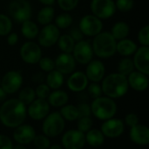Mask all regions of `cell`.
Returning <instances> with one entry per match:
<instances>
[{
    "label": "cell",
    "instance_id": "cell-12",
    "mask_svg": "<svg viewBox=\"0 0 149 149\" xmlns=\"http://www.w3.org/2000/svg\"><path fill=\"white\" fill-rule=\"evenodd\" d=\"M100 131L104 134L105 138L116 139L120 137L125 131L124 121L118 118H111L104 120L100 127Z\"/></svg>",
    "mask_w": 149,
    "mask_h": 149
},
{
    "label": "cell",
    "instance_id": "cell-46",
    "mask_svg": "<svg viewBox=\"0 0 149 149\" xmlns=\"http://www.w3.org/2000/svg\"><path fill=\"white\" fill-rule=\"evenodd\" d=\"M13 143L10 138L5 134H0V149H12Z\"/></svg>",
    "mask_w": 149,
    "mask_h": 149
},
{
    "label": "cell",
    "instance_id": "cell-44",
    "mask_svg": "<svg viewBox=\"0 0 149 149\" xmlns=\"http://www.w3.org/2000/svg\"><path fill=\"white\" fill-rule=\"evenodd\" d=\"M76 107H77L78 113H79V118L91 117L92 116V111H91L90 104H88L86 102H80Z\"/></svg>",
    "mask_w": 149,
    "mask_h": 149
},
{
    "label": "cell",
    "instance_id": "cell-13",
    "mask_svg": "<svg viewBox=\"0 0 149 149\" xmlns=\"http://www.w3.org/2000/svg\"><path fill=\"white\" fill-rule=\"evenodd\" d=\"M72 56L76 63H79L80 65H87L93 59V56L92 44L89 41L83 39L78 41L75 43Z\"/></svg>",
    "mask_w": 149,
    "mask_h": 149
},
{
    "label": "cell",
    "instance_id": "cell-14",
    "mask_svg": "<svg viewBox=\"0 0 149 149\" xmlns=\"http://www.w3.org/2000/svg\"><path fill=\"white\" fill-rule=\"evenodd\" d=\"M60 36L59 29L53 24L44 25V28L38 34V45L43 47H51L54 45Z\"/></svg>",
    "mask_w": 149,
    "mask_h": 149
},
{
    "label": "cell",
    "instance_id": "cell-28",
    "mask_svg": "<svg viewBox=\"0 0 149 149\" xmlns=\"http://www.w3.org/2000/svg\"><path fill=\"white\" fill-rule=\"evenodd\" d=\"M21 26V33L27 39H33L38 37L39 32L38 26L36 23L31 21V19L23 22Z\"/></svg>",
    "mask_w": 149,
    "mask_h": 149
},
{
    "label": "cell",
    "instance_id": "cell-5",
    "mask_svg": "<svg viewBox=\"0 0 149 149\" xmlns=\"http://www.w3.org/2000/svg\"><path fill=\"white\" fill-rule=\"evenodd\" d=\"M65 127V120L59 112H50L42 122L43 134L49 138H55L60 135L64 132Z\"/></svg>",
    "mask_w": 149,
    "mask_h": 149
},
{
    "label": "cell",
    "instance_id": "cell-51",
    "mask_svg": "<svg viewBox=\"0 0 149 149\" xmlns=\"http://www.w3.org/2000/svg\"><path fill=\"white\" fill-rule=\"evenodd\" d=\"M12 149H27L26 148V147L24 146V145H21V144H17V145H13V148Z\"/></svg>",
    "mask_w": 149,
    "mask_h": 149
},
{
    "label": "cell",
    "instance_id": "cell-39",
    "mask_svg": "<svg viewBox=\"0 0 149 149\" xmlns=\"http://www.w3.org/2000/svg\"><path fill=\"white\" fill-rule=\"evenodd\" d=\"M38 64L39 65L40 69L45 72H49L55 69L54 60L48 57H41Z\"/></svg>",
    "mask_w": 149,
    "mask_h": 149
},
{
    "label": "cell",
    "instance_id": "cell-1",
    "mask_svg": "<svg viewBox=\"0 0 149 149\" xmlns=\"http://www.w3.org/2000/svg\"><path fill=\"white\" fill-rule=\"evenodd\" d=\"M27 116V106L18 99L6 100L0 106V122L8 128H16L23 124Z\"/></svg>",
    "mask_w": 149,
    "mask_h": 149
},
{
    "label": "cell",
    "instance_id": "cell-7",
    "mask_svg": "<svg viewBox=\"0 0 149 149\" xmlns=\"http://www.w3.org/2000/svg\"><path fill=\"white\" fill-rule=\"evenodd\" d=\"M90 9L93 15L100 19L112 17L117 10L113 0H92Z\"/></svg>",
    "mask_w": 149,
    "mask_h": 149
},
{
    "label": "cell",
    "instance_id": "cell-54",
    "mask_svg": "<svg viewBox=\"0 0 149 149\" xmlns=\"http://www.w3.org/2000/svg\"><path fill=\"white\" fill-rule=\"evenodd\" d=\"M33 149H38V148H33Z\"/></svg>",
    "mask_w": 149,
    "mask_h": 149
},
{
    "label": "cell",
    "instance_id": "cell-26",
    "mask_svg": "<svg viewBox=\"0 0 149 149\" xmlns=\"http://www.w3.org/2000/svg\"><path fill=\"white\" fill-rule=\"evenodd\" d=\"M47 73L48 74L45 77V81H46L45 84L50 87L51 90L59 89L63 86L65 81L64 75L55 69Z\"/></svg>",
    "mask_w": 149,
    "mask_h": 149
},
{
    "label": "cell",
    "instance_id": "cell-50",
    "mask_svg": "<svg viewBox=\"0 0 149 149\" xmlns=\"http://www.w3.org/2000/svg\"><path fill=\"white\" fill-rule=\"evenodd\" d=\"M38 1L45 6H52L55 2V0H38Z\"/></svg>",
    "mask_w": 149,
    "mask_h": 149
},
{
    "label": "cell",
    "instance_id": "cell-17",
    "mask_svg": "<svg viewBox=\"0 0 149 149\" xmlns=\"http://www.w3.org/2000/svg\"><path fill=\"white\" fill-rule=\"evenodd\" d=\"M55 70L61 72L63 75L71 74L76 68V61L72 53H60L54 60Z\"/></svg>",
    "mask_w": 149,
    "mask_h": 149
},
{
    "label": "cell",
    "instance_id": "cell-27",
    "mask_svg": "<svg viewBox=\"0 0 149 149\" xmlns=\"http://www.w3.org/2000/svg\"><path fill=\"white\" fill-rule=\"evenodd\" d=\"M129 32H130L129 25L126 22L119 21L113 25L110 33L116 40H121L127 38Z\"/></svg>",
    "mask_w": 149,
    "mask_h": 149
},
{
    "label": "cell",
    "instance_id": "cell-52",
    "mask_svg": "<svg viewBox=\"0 0 149 149\" xmlns=\"http://www.w3.org/2000/svg\"><path fill=\"white\" fill-rule=\"evenodd\" d=\"M48 149H63V148H62V146H60L58 144H53V145H51Z\"/></svg>",
    "mask_w": 149,
    "mask_h": 149
},
{
    "label": "cell",
    "instance_id": "cell-8",
    "mask_svg": "<svg viewBox=\"0 0 149 149\" xmlns=\"http://www.w3.org/2000/svg\"><path fill=\"white\" fill-rule=\"evenodd\" d=\"M61 144L65 149H82L86 145V135L78 129L67 130L61 137Z\"/></svg>",
    "mask_w": 149,
    "mask_h": 149
},
{
    "label": "cell",
    "instance_id": "cell-36",
    "mask_svg": "<svg viewBox=\"0 0 149 149\" xmlns=\"http://www.w3.org/2000/svg\"><path fill=\"white\" fill-rule=\"evenodd\" d=\"M93 121L91 117H81L77 120V129L84 134L93 128Z\"/></svg>",
    "mask_w": 149,
    "mask_h": 149
},
{
    "label": "cell",
    "instance_id": "cell-33",
    "mask_svg": "<svg viewBox=\"0 0 149 149\" xmlns=\"http://www.w3.org/2000/svg\"><path fill=\"white\" fill-rule=\"evenodd\" d=\"M134 71V65L133 59L129 58H124L119 62V65H118L119 73L127 77Z\"/></svg>",
    "mask_w": 149,
    "mask_h": 149
},
{
    "label": "cell",
    "instance_id": "cell-22",
    "mask_svg": "<svg viewBox=\"0 0 149 149\" xmlns=\"http://www.w3.org/2000/svg\"><path fill=\"white\" fill-rule=\"evenodd\" d=\"M148 75H146L141 72L134 71L130 73L127 78L129 87L136 92H144L148 89L149 85Z\"/></svg>",
    "mask_w": 149,
    "mask_h": 149
},
{
    "label": "cell",
    "instance_id": "cell-20",
    "mask_svg": "<svg viewBox=\"0 0 149 149\" xmlns=\"http://www.w3.org/2000/svg\"><path fill=\"white\" fill-rule=\"evenodd\" d=\"M89 84V80L83 72H73L67 79L66 85L69 90L73 93H82Z\"/></svg>",
    "mask_w": 149,
    "mask_h": 149
},
{
    "label": "cell",
    "instance_id": "cell-41",
    "mask_svg": "<svg viewBox=\"0 0 149 149\" xmlns=\"http://www.w3.org/2000/svg\"><path fill=\"white\" fill-rule=\"evenodd\" d=\"M134 5V0H116L115 1V6L116 9H118L120 11L122 12H127L130 11Z\"/></svg>",
    "mask_w": 149,
    "mask_h": 149
},
{
    "label": "cell",
    "instance_id": "cell-30",
    "mask_svg": "<svg viewBox=\"0 0 149 149\" xmlns=\"http://www.w3.org/2000/svg\"><path fill=\"white\" fill-rule=\"evenodd\" d=\"M57 43L61 52L65 53H72L75 45V41L69 34L60 35Z\"/></svg>",
    "mask_w": 149,
    "mask_h": 149
},
{
    "label": "cell",
    "instance_id": "cell-47",
    "mask_svg": "<svg viewBox=\"0 0 149 149\" xmlns=\"http://www.w3.org/2000/svg\"><path fill=\"white\" fill-rule=\"evenodd\" d=\"M69 35L73 38V40H74L75 42H78V41L82 40V39H83V36H84L79 28H73V29L71 31V32H70Z\"/></svg>",
    "mask_w": 149,
    "mask_h": 149
},
{
    "label": "cell",
    "instance_id": "cell-10",
    "mask_svg": "<svg viewBox=\"0 0 149 149\" xmlns=\"http://www.w3.org/2000/svg\"><path fill=\"white\" fill-rule=\"evenodd\" d=\"M23 85V76L17 71L7 72L1 79L0 86L7 94H14L18 92Z\"/></svg>",
    "mask_w": 149,
    "mask_h": 149
},
{
    "label": "cell",
    "instance_id": "cell-32",
    "mask_svg": "<svg viewBox=\"0 0 149 149\" xmlns=\"http://www.w3.org/2000/svg\"><path fill=\"white\" fill-rule=\"evenodd\" d=\"M17 99L21 102H23L25 106H28L36 99L35 90L30 86L24 87L19 91Z\"/></svg>",
    "mask_w": 149,
    "mask_h": 149
},
{
    "label": "cell",
    "instance_id": "cell-43",
    "mask_svg": "<svg viewBox=\"0 0 149 149\" xmlns=\"http://www.w3.org/2000/svg\"><path fill=\"white\" fill-rule=\"evenodd\" d=\"M57 1L60 9L67 12L75 9L79 0H57Z\"/></svg>",
    "mask_w": 149,
    "mask_h": 149
},
{
    "label": "cell",
    "instance_id": "cell-9",
    "mask_svg": "<svg viewBox=\"0 0 149 149\" xmlns=\"http://www.w3.org/2000/svg\"><path fill=\"white\" fill-rule=\"evenodd\" d=\"M79 29L83 35L87 37H95L101 32L103 29V23L101 19L93 14L86 15L80 19Z\"/></svg>",
    "mask_w": 149,
    "mask_h": 149
},
{
    "label": "cell",
    "instance_id": "cell-16",
    "mask_svg": "<svg viewBox=\"0 0 149 149\" xmlns=\"http://www.w3.org/2000/svg\"><path fill=\"white\" fill-rule=\"evenodd\" d=\"M36 134V131L32 126L23 123L14 128L12 137L17 144L25 146L33 141Z\"/></svg>",
    "mask_w": 149,
    "mask_h": 149
},
{
    "label": "cell",
    "instance_id": "cell-31",
    "mask_svg": "<svg viewBox=\"0 0 149 149\" xmlns=\"http://www.w3.org/2000/svg\"><path fill=\"white\" fill-rule=\"evenodd\" d=\"M59 113L66 121H75L79 119V113L77 107L74 105L66 104L60 107Z\"/></svg>",
    "mask_w": 149,
    "mask_h": 149
},
{
    "label": "cell",
    "instance_id": "cell-37",
    "mask_svg": "<svg viewBox=\"0 0 149 149\" xmlns=\"http://www.w3.org/2000/svg\"><path fill=\"white\" fill-rule=\"evenodd\" d=\"M32 142L35 146V148L38 149H48L51 146L50 138L45 134H36Z\"/></svg>",
    "mask_w": 149,
    "mask_h": 149
},
{
    "label": "cell",
    "instance_id": "cell-25",
    "mask_svg": "<svg viewBox=\"0 0 149 149\" xmlns=\"http://www.w3.org/2000/svg\"><path fill=\"white\" fill-rule=\"evenodd\" d=\"M86 143L93 148L101 147L105 142V136L98 128H91L88 132L85 134Z\"/></svg>",
    "mask_w": 149,
    "mask_h": 149
},
{
    "label": "cell",
    "instance_id": "cell-49",
    "mask_svg": "<svg viewBox=\"0 0 149 149\" xmlns=\"http://www.w3.org/2000/svg\"><path fill=\"white\" fill-rule=\"evenodd\" d=\"M7 93L3 90V88L0 86V102H3L4 100H6L7 98Z\"/></svg>",
    "mask_w": 149,
    "mask_h": 149
},
{
    "label": "cell",
    "instance_id": "cell-40",
    "mask_svg": "<svg viewBox=\"0 0 149 149\" xmlns=\"http://www.w3.org/2000/svg\"><path fill=\"white\" fill-rule=\"evenodd\" d=\"M35 90V94H36V98L38 99H43V100H46L49 96V94L51 93V89L50 87L45 84V83H40Z\"/></svg>",
    "mask_w": 149,
    "mask_h": 149
},
{
    "label": "cell",
    "instance_id": "cell-29",
    "mask_svg": "<svg viewBox=\"0 0 149 149\" xmlns=\"http://www.w3.org/2000/svg\"><path fill=\"white\" fill-rule=\"evenodd\" d=\"M55 17V10L52 6H45L43 7L38 13L37 19L38 22L42 25H46L52 24Z\"/></svg>",
    "mask_w": 149,
    "mask_h": 149
},
{
    "label": "cell",
    "instance_id": "cell-3",
    "mask_svg": "<svg viewBox=\"0 0 149 149\" xmlns=\"http://www.w3.org/2000/svg\"><path fill=\"white\" fill-rule=\"evenodd\" d=\"M117 40L108 31L100 32L94 37L92 44L93 54L100 58H108L116 52Z\"/></svg>",
    "mask_w": 149,
    "mask_h": 149
},
{
    "label": "cell",
    "instance_id": "cell-2",
    "mask_svg": "<svg viewBox=\"0 0 149 149\" xmlns=\"http://www.w3.org/2000/svg\"><path fill=\"white\" fill-rule=\"evenodd\" d=\"M100 86L103 94L113 100L125 96L129 88L127 78L119 72L110 73L104 77Z\"/></svg>",
    "mask_w": 149,
    "mask_h": 149
},
{
    "label": "cell",
    "instance_id": "cell-23",
    "mask_svg": "<svg viewBox=\"0 0 149 149\" xmlns=\"http://www.w3.org/2000/svg\"><path fill=\"white\" fill-rule=\"evenodd\" d=\"M46 100L48 101L50 107L55 108H60L68 103L69 96L66 92L60 89H57L51 92Z\"/></svg>",
    "mask_w": 149,
    "mask_h": 149
},
{
    "label": "cell",
    "instance_id": "cell-42",
    "mask_svg": "<svg viewBox=\"0 0 149 149\" xmlns=\"http://www.w3.org/2000/svg\"><path fill=\"white\" fill-rule=\"evenodd\" d=\"M138 40L143 46H149V25L143 26L138 33Z\"/></svg>",
    "mask_w": 149,
    "mask_h": 149
},
{
    "label": "cell",
    "instance_id": "cell-24",
    "mask_svg": "<svg viewBox=\"0 0 149 149\" xmlns=\"http://www.w3.org/2000/svg\"><path fill=\"white\" fill-rule=\"evenodd\" d=\"M137 49V45L132 39L124 38L119 40V42L116 44V52L124 57H128L134 54Z\"/></svg>",
    "mask_w": 149,
    "mask_h": 149
},
{
    "label": "cell",
    "instance_id": "cell-45",
    "mask_svg": "<svg viewBox=\"0 0 149 149\" xmlns=\"http://www.w3.org/2000/svg\"><path fill=\"white\" fill-rule=\"evenodd\" d=\"M124 124L125 126H127L129 127H132L137 124H139V117L136 113H127L126 116H125V119H124Z\"/></svg>",
    "mask_w": 149,
    "mask_h": 149
},
{
    "label": "cell",
    "instance_id": "cell-53",
    "mask_svg": "<svg viewBox=\"0 0 149 149\" xmlns=\"http://www.w3.org/2000/svg\"><path fill=\"white\" fill-rule=\"evenodd\" d=\"M0 83H1V79H0Z\"/></svg>",
    "mask_w": 149,
    "mask_h": 149
},
{
    "label": "cell",
    "instance_id": "cell-55",
    "mask_svg": "<svg viewBox=\"0 0 149 149\" xmlns=\"http://www.w3.org/2000/svg\"><path fill=\"white\" fill-rule=\"evenodd\" d=\"M25 1H27V0H25Z\"/></svg>",
    "mask_w": 149,
    "mask_h": 149
},
{
    "label": "cell",
    "instance_id": "cell-15",
    "mask_svg": "<svg viewBox=\"0 0 149 149\" xmlns=\"http://www.w3.org/2000/svg\"><path fill=\"white\" fill-rule=\"evenodd\" d=\"M50 107L46 100L36 98L27 106V115L33 120H43L50 113Z\"/></svg>",
    "mask_w": 149,
    "mask_h": 149
},
{
    "label": "cell",
    "instance_id": "cell-35",
    "mask_svg": "<svg viewBox=\"0 0 149 149\" xmlns=\"http://www.w3.org/2000/svg\"><path fill=\"white\" fill-rule=\"evenodd\" d=\"M12 30V21L7 15L0 13V36H7Z\"/></svg>",
    "mask_w": 149,
    "mask_h": 149
},
{
    "label": "cell",
    "instance_id": "cell-6",
    "mask_svg": "<svg viewBox=\"0 0 149 149\" xmlns=\"http://www.w3.org/2000/svg\"><path fill=\"white\" fill-rule=\"evenodd\" d=\"M8 12L14 21L22 24L31 18V6L25 0H14L10 3Z\"/></svg>",
    "mask_w": 149,
    "mask_h": 149
},
{
    "label": "cell",
    "instance_id": "cell-34",
    "mask_svg": "<svg viewBox=\"0 0 149 149\" xmlns=\"http://www.w3.org/2000/svg\"><path fill=\"white\" fill-rule=\"evenodd\" d=\"M73 18L71 14L64 12L59 14L55 18V25L58 29H66L69 28L72 24Z\"/></svg>",
    "mask_w": 149,
    "mask_h": 149
},
{
    "label": "cell",
    "instance_id": "cell-11",
    "mask_svg": "<svg viewBox=\"0 0 149 149\" xmlns=\"http://www.w3.org/2000/svg\"><path fill=\"white\" fill-rule=\"evenodd\" d=\"M19 54L24 62L29 65H35L38 64L41 58L42 51L39 45L35 42L28 41L22 45Z\"/></svg>",
    "mask_w": 149,
    "mask_h": 149
},
{
    "label": "cell",
    "instance_id": "cell-38",
    "mask_svg": "<svg viewBox=\"0 0 149 149\" xmlns=\"http://www.w3.org/2000/svg\"><path fill=\"white\" fill-rule=\"evenodd\" d=\"M86 88H87V94H88V96L91 99H93V100L97 99V98L102 96V94H103L102 89H101V86L99 83L92 82L90 85L88 84Z\"/></svg>",
    "mask_w": 149,
    "mask_h": 149
},
{
    "label": "cell",
    "instance_id": "cell-19",
    "mask_svg": "<svg viewBox=\"0 0 149 149\" xmlns=\"http://www.w3.org/2000/svg\"><path fill=\"white\" fill-rule=\"evenodd\" d=\"M134 68L146 75L149 74V46H141L136 50L134 56Z\"/></svg>",
    "mask_w": 149,
    "mask_h": 149
},
{
    "label": "cell",
    "instance_id": "cell-48",
    "mask_svg": "<svg viewBox=\"0 0 149 149\" xmlns=\"http://www.w3.org/2000/svg\"><path fill=\"white\" fill-rule=\"evenodd\" d=\"M18 41V35L15 32L9 33L7 35V44L10 46H13L17 44Z\"/></svg>",
    "mask_w": 149,
    "mask_h": 149
},
{
    "label": "cell",
    "instance_id": "cell-4",
    "mask_svg": "<svg viewBox=\"0 0 149 149\" xmlns=\"http://www.w3.org/2000/svg\"><path fill=\"white\" fill-rule=\"evenodd\" d=\"M92 115L100 120H107L113 118L117 113V104L114 100L107 96H100L93 100L90 104Z\"/></svg>",
    "mask_w": 149,
    "mask_h": 149
},
{
    "label": "cell",
    "instance_id": "cell-18",
    "mask_svg": "<svg viewBox=\"0 0 149 149\" xmlns=\"http://www.w3.org/2000/svg\"><path fill=\"white\" fill-rule=\"evenodd\" d=\"M106 74V67L103 62L98 59H92L86 66V75L89 81L100 83Z\"/></svg>",
    "mask_w": 149,
    "mask_h": 149
},
{
    "label": "cell",
    "instance_id": "cell-21",
    "mask_svg": "<svg viewBox=\"0 0 149 149\" xmlns=\"http://www.w3.org/2000/svg\"><path fill=\"white\" fill-rule=\"evenodd\" d=\"M129 137L133 143L138 146H148L149 144V128L141 124H137L129 130Z\"/></svg>",
    "mask_w": 149,
    "mask_h": 149
}]
</instances>
